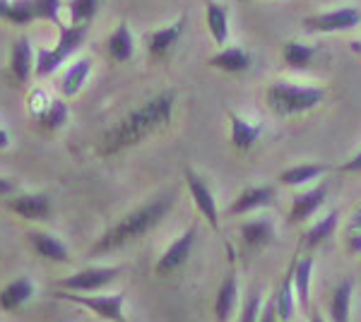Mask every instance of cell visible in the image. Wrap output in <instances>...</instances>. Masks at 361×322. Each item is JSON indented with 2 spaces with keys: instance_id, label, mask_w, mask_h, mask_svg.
I'll list each match as a JSON object with an SVG mask.
<instances>
[{
  "instance_id": "obj_28",
  "label": "cell",
  "mask_w": 361,
  "mask_h": 322,
  "mask_svg": "<svg viewBox=\"0 0 361 322\" xmlns=\"http://www.w3.org/2000/svg\"><path fill=\"white\" fill-rule=\"evenodd\" d=\"M311 277H313V257L304 255L294 260V294L299 306H308L311 301Z\"/></svg>"
},
{
  "instance_id": "obj_9",
  "label": "cell",
  "mask_w": 361,
  "mask_h": 322,
  "mask_svg": "<svg viewBox=\"0 0 361 322\" xmlns=\"http://www.w3.org/2000/svg\"><path fill=\"white\" fill-rule=\"evenodd\" d=\"M183 32H185V17H178L171 25H164V27L154 29V32H149L147 37H145V46H147L149 58L164 61V58L171 56L173 49L178 46L180 37H183Z\"/></svg>"
},
{
  "instance_id": "obj_32",
  "label": "cell",
  "mask_w": 361,
  "mask_h": 322,
  "mask_svg": "<svg viewBox=\"0 0 361 322\" xmlns=\"http://www.w3.org/2000/svg\"><path fill=\"white\" fill-rule=\"evenodd\" d=\"M66 8L70 25H90L99 13V0H70Z\"/></svg>"
},
{
  "instance_id": "obj_7",
  "label": "cell",
  "mask_w": 361,
  "mask_h": 322,
  "mask_svg": "<svg viewBox=\"0 0 361 322\" xmlns=\"http://www.w3.org/2000/svg\"><path fill=\"white\" fill-rule=\"evenodd\" d=\"M118 274L121 267H87L61 279L58 286L63 291H75V294H94V291L104 289V286L114 284L118 279Z\"/></svg>"
},
{
  "instance_id": "obj_42",
  "label": "cell",
  "mask_w": 361,
  "mask_h": 322,
  "mask_svg": "<svg viewBox=\"0 0 361 322\" xmlns=\"http://www.w3.org/2000/svg\"><path fill=\"white\" fill-rule=\"evenodd\" d=\"M311 322H325V320H323V315H320L318 310H313V313H311Z\"/></svg>"
},
{
  "instance_id": "obj_21",
  "label": "cell",
  "mask_w": 361,
  "mask_h": 322,
  "mask_svg": "<svg viewBox=\"0 0 361 322\" xmlns=\"http://www.w3.org/2000/svg\"><path fill=\"white\" fill-rule=\"evenodd\" d=\"M318 56V49L313 44H306V41H299V39H289L284 41L282 46V61L287 68L292 70H308L313 66Z\"/></svg>"
},
{
  "instance_id": "obj_25",
  "label": "cell",
  "mask_w": 361,
  "mask_h": 322,
  "mask_svg": "<svg viewBox=\"0 0 361 322\" xmlns=\"http://www.w3.org/2000/svg\"><path fill=\"white\" fill-rule=\"evenodd\" d=\"M325 173H328V166H323V163H296V166L284 168L279 173V183L289 185V188H304Z\"/></svg>"
},
{
  "instance_id": "obj_14",
  "label": "cell",
  "mask_w": 361,
  "mask_h": 322,
  "mask_svg": "<svg viewBox=\"0 0 361 322\" xmlns=\"http://www.w3.org/2000/svg\"><path fill=\"white\" fill-rule=\"evenodd\" d=\"M328 200V185L320 183L316 188L304 190L292 200V209H289V224H304L318 212Z\"/></svg>"
},
{
  "instance_id": "obj_11",
  "label": "cell",
  "mask_w": 361,
  "mask_h": 322,
  "mask_svg": "<svg viewBox=\"0 0 361 322\" xmlns=\"http://www.w3.org/2000/svg\"><path fill=\"white\" fill-rule=\"evenodd\" d=\"M5 207L10 212L27 221H46L51 216V197L46 192H20V195H10L5 200Z\"/></svg>"
},
{
  "instance_id": "obj_16",
  "label": "cell",
  "mask_w": 361,
  "mask_h": 322,
  "mask_svg": "<svg viewBox=\"0 0 361 322\" xmlns=\"http://www.w3.org/2000/svg\"><path fill=\"white\" fill-rule=\"evenodd\" d=\"M250 63H253V58H250L248 51L238 49V46H224L209 58L207 66L226 75H241L250 68Z\"/></svg>"
},
{
  "instance_id": "obj_2",
  "label": "cell",
  "mask_w": 361,
  "mask_h": 322,
  "mask_svg": "<svg viewBox=\"0 0 361 322\" xmlns=\"http://www.w3.org/2000/svg\"><path fill=\"white\" fill-rule=\"evenodd\" d=\"M173 207V195H161L157 200H149L140 204L137 209L121 216L114 226H109L102 236L97 238V243L90 248V255H106L114 250L123 248L128 243H135L142 236H147L149 231H154L161 224V219L171 212Z\"/></svg>"
},
{
  "instance_id": "obj_30",
  "label": "cell",
  "mask_w": 361,
  "mask_h": 322,
  "mask_svg": "<svg viewBox=\"0 0 361 322\" xmlns=\"http://www.w3.org/2000/svg\"><path fill=\"white\" fill-rule=\"evenodd\" d=\"M0 20L15 27H25L34 22L32 0H0Z\"/></svg>"
},
{
  "instance_id": "obj_6",
  "label": "cell",
  "mask_w": 361,
  "mask_h": 322,
  "mask_svg": "<svg viewBox=\"0 0 361 322\" xmlns=\"http://www.w3.org/2000/svg\"><path fill=\"white\" fill-rule=\"evenodd\" d=\"M361 25V13L352 5H342V8L328 10V13L308 15L304 17V27L308 32L316 34H340Z\"/></svg>"
},
{
  "instance_id": "obj_1",
  "label": "cell",
  "mask_w": 361,
  "mask_h": 322,
  "mask_svg": "<svg viewBox=\"0 0 361 322\" xmlns=\"http://www.w3.org/2000/svg\"><path fill=\"white\" fill-rule=\"evenodd\" d=\"M173 109H176V94L173 92H159L152 99L142 101L137 109L126 113L116 125L109 128L99 140V154L116 156L121 151L137 147L147 137L171 125Z\"/></svg>"
},
{
  "instance_id": "obj_43",
  "label": "cell",
  "mask_w": 361,
  "mask_h": 322,
  "mask_svg": "<svg viewBox=\"0 0 361 322\" xmlns=\"http://www.w3.org/2000/svg\"><path fill=\"white\" fill-rule=\"evenodd\" d=\"M241 3H248V0H241Z\"/></svg>"
},
{
  "instance_id": "obj_3",
  "label": "cell",
  "mask_w": 361,
  "mask_h": 322,
  "mask_svg": "<svg viewBox=\"0 0 361 322\" xmlns=\"http://www.w3.org/2000/svg\"><path fill=\"white\" fill-rule=\"evenodd\" d=\"M265 101L272 113L279 116V118H292V116H301L318 109L325 101V89L296 85V82L289 80H277L267 87Z\"/></svg>"
},
{
  "instance_id": "obj_40",
  "label": "cell",
  "mask_w": 361,
  "mask_h": 322,
  "mask_svg": "<svg viewBox=\"0 0 361 322\" xmlns=\"http://www.w3.org/2000/svg\"><path fill=\"white\" fill-rule=\"evenodd\" d=\"M352 228H361V207L352 216Z\"/></svg>"
},
{
  "instance_id": "obj_33",
  "label": "cell",
  "mask_w": 361,
  "mask_h": 322,
  "mask_svg": "<svg viewBox=\"0 0 361 322\" xmlns=\"http://www.w3.org/2000/svg\"><path fill=\"white\" fill-rule=\"evenodd\" d=\"M61 10H63V3H61V0H32L34 20L54 22V25H61Z\"/></svg>"
},
{
  "instance_id": "obj_38",
  "label": "cell",
  "mask_w": 361,
  "mask_h": 322,
  "mask_svg": "<svg viewBox=\"0 0 361 322\" xmlns=\"http://www.w3.org/2000/svg\"><path fill=\"white\" fill-rule=\"evenodd\" d=\"M275 320H277V306H275V301H272V303H267L263 310H260L258 322H275Z\"/></svg>"
},
{
  "instance_id": "obj_15",
  "label": "cell",
  "mask_w": 361,
  "mask_h": 322,
  "mask_svg": "<svg viewBox=\"0 0 361 322\" xmlns=\"http://www.w3.org/2000/svg\"><path fill=\"white\" fill-rule=\"evenodd\" d=\"M229 125H231V144H234V149L238 151H248L255 147V142L260 140V135H263V125L260 123H253L248 118H243V116H238L236 111H229Z\"/></svg>"
},
{
  "instance_id": "obj_18",
  "label": "cell",
  "mask_w": 361,
  "mask_h": 322,
  "mask_svg": "<svg viewBox=\"0 0 361 322\" xmlns=\"http://www.w3.org/2000/svg\"><path fill=\"white\" fill-rule=\"evenodd\" d=\"M34 294H37V286H34L32 279H27V277L13 279V282L0 289V308H3L5 313H15V310L25 306L27 301H32Z\"/></svg>"
},
{
  "instance_id": "obj_17",
  "label": "cell",
  "mask_w": 361,
  "mask_h": 322,
  "mask_svg": "<svg viewBox=\"0 0 361 322\" xmlns=\"http://www.w3.org/2000/svg\"><path fill=\"white\" fill-rule=\"evenodd\" d=\"M29 243H32V248L37 250V255H39V257H44V260H49V262H61V265H66V262H70V250H68V245L63 243L58 236H54V233L34 231V233H29Z\"/></svg>"
},
{
  "instance_id": "obj_26",
  "label": "cell",
  "mask_w": 361,
  "mask_h": 322,
  "mask_svg": "<svg viewBox=\"0 0 361 322\" xmlns=\"http://www.w3.org/2000/svg\"><path fill=\"white\" fill-rule=\"evenodd\" d=\"M352 296H354V279H342L335 286L333 298H330V320L333 322H349L352 313Z\"/></svg>"
},
{
  "instance_id": "obj_5",
  "label": "cell",
  "mask_w": 361,
  "mask_h": 322,
  "mask_svg": "<svg viewBox=\"0 0 361 322\" xmlns=\"http://www.w3.org/2000/svg\"><path fill=\"white\" fill-rule=\"evenodd\" d=\"M56 298L61 301H70V303H78L90 310L92 315H97L99 320H106V322H128L123 306H126V294H109V296H80L75 291H56Z\"/></svg>"
},
{
  "instance_id": "obj_4",
  "label": "cell",
  "mask_w": 361,
  "mask_h": 322,
  "mask_svg": "<svg viewBox=\"0 0 361 322\" xmlns=\"http://www.w3.org/2000/svg\"><path fill=\"white\" fill-rule=\"evenodd\" d=\"M90 25H58V44L54 49H34V75L37 78H49L58 68L66 66L68 58H73L75 51L85 44Z\"/></svg>"
},
{
  "instance_id": "obj_20",
  "label": "cell",
  "mask_w": 361,
  "mask_h": 322,
  "mask_svg": "<svg viewBox=\"0 0 361 322\" xmlns=\"http://www.w3.org/2000/svg\"><path fill=\"white\" fill-rule=\"evenodd\" d=\"M106 56L111 58L114 63H126L135 56V39H133V32H130V27H128V22H118V27L109 34Z\"/></svg>"
},
{
  "instance_id": "obj_31",
  "label": "cell",
  "mask_w": 361,
  "mask_h": 322,
  "mask_svg": "<svg viewBox=\"0 0 361 322\" xmlns=\"http://www.w3.org/2000/svg\"><path fill=\"white\" fill-rule=\"evenodd\" d=\"M337 219H340V212H337V209H330V212L325 214L323 219H318L316 224L308 228V233H306V245L316 248V245L328 241V238L335 233V228H337Z\"/></svg>"
},
{
  "instance_id": "obj_34",
  "label": "cell",
  "mask_w": 361,
  "mask_h": 322,
  "mask_svg": "<svg viewBox=\"0 0 361 322\" xmlns=\"http://www.w3.org/2000/svg\"><path fill=\"white\" fill-rule=\"evenodd\" d=\"M260 310H263V301H260V291H250L246 303L241 308V322H258Z\"/></svg>"
},
{
  "instance_id": "obj_22",
  "label": "cell",
  "mask_w": 361,
  "mask_h": 322,
  "mask_svg": "<svg viewBox=\"0 0 361 322\" xmlns=\"http://www.w3.org/2000/svg\"><path fill=\"white\" fill-rule=\"evenodd\" d=\"M241 241L248 248H265V245L272 243L275 238V221L272 219H250L246 224H241Z\"/></svg>"
},
{
  "instance_id": "obj_36",
  "label": "cell",
  "mask_w": 361,
  "mask_h": 322,
  "mask_svg": "<svg viewBox=\"0 0 361 322\" xmlns=\"http://www.w3.org/2000/svg\"><path fill=\"white\" fill-rule=\"evenodd\" d=\"M347 250L352 255H361V228H352L347 238Z\"/></svg>"
},
{
  "instance_id": "obj_19",
  "label": "cell",
  "mask_w": 361,
  "mask_h": 322,
  "mask_svg": "<svg viewBox=\"0 0 361 322\" xmlns=\"http://www.w3.org/2000/svg\"><path fill=\"white\" fill-rule=\"evenodd\" d=\"M205 25L212 41L217 46H226L229 41V10L219 0H207L205 3Z\"/></svg>"
},
{
  "instance_id": "obj_41",
  "label": "cell",
  "mask_w": 361,
  "mask_h": 322,
  "mask_svg": "<svg viewBox=\"0 0 361 322\" xmlns=\"http://www.w3.org/2000/svg\"><path fill=\"white\" fill-rule=\"evenodd\" d=\"M349 49H352L354 54H361V39L359 41H352V44H349Z\"/></svg>"
},
{
  "instance_id": "obj_39",
  "label": "cell",
  "mask_w": 361,
  "mask_h": 322,
  "mask_svg": "<svg viewBox=\"0 0 361 322\" xmlns=\"http://www.w3.org/2000/svg\"><path fill=\"white\" fill-rule=\"evenodd\" d=\"M10 147V135L5 128H0V149H8Z\"/></svg>"
},
{
  "instance_id": "obj_27",
  "label": "cell",
  "mask_w": 361,
  "mask_h": 322,
  "mask_svg": "<svg viewBox=\"0 0 361 322\" xmlns=\"http://www.w3.org/2000/svg\"><path fill=\"white\" fill-rule=\"evenodd\" d=\"M68 116H70V109H68L66 99L51 97V101L46 104V109L37 116V118H34V123H37V125L46 132H56L68 123Z\"/></svg>"
},
{
  "instance_id": "obj_23",
  "label": "cell",
  "mask_w": 361,
  "mask_h": 322,
  "mask_svg": "<svg viewBox=\"0 0 361 322\" xmlns=\"http://www.w3.org/2000/svg\"><path fill=\"white\" fill-rule=\"evenodd\" d=\"M92 73V61L90 58H78V61H73L70 66L66 68V73H63L61 78V92L66 99H73L75 94H80V89H82V85L87 82Z\"/></svg>"
},
{
  "instance_id": "obj_29",
  "label": "cell",
  "mask_w": 361,
  "mask_h": 322,
  "mask_svg": "<svg viewBox=\"0 0 361 322\" xmlns=\"http://www.w3.org/2000/svg\"><path fill=\"white\" fill-rule=\"evenodd\" d=\"M294 301H296V294H294V262L289 265L287 274H284L282 284L277 289V296H275V306H277V320L279 322H289L294 315Z\"/></svg>"
},
{
  "instance_id": "obj_35",
  "label": "cell",
  "mask_w": 361,
  "mask_h": 322,
  "mask_svg": "<svg viewBox=\"0 0 361 322\" xmlns=\"http://www.w3.org/2000/svg\"><path fill=\"white\" fill-rule=\"evenodd\" d=\"M342 173H361V149L357 151V154H352L349 159L340 166Z\"/></svg>"
},
{
  "instance_id": "obj_8",
  "label": "cell",
  "mask_w": 361,
  "mask_h": 322,
  "mask_svg": "<svg viewBox=\"0 0 361 322\" xmlns=\"http://www.w3.org/2000/svg\"><path fill=\"white\" fill-rule=\"evenodd\" d=\"M195 238H197V226L193 224L190 228H185L176 241H173L164 253H161L159 260H157V265H154L157 277H169V274H173L176 269L183 267L185 262H188V257L193 255Z\"/></svg>"
},
{
  "instance_id": "obj_37",
  "label": "cell",
  "mask_w": 361,
  "mask_h": 322,
  "mask_svg": "<svg viewBox=\"0 0 361 322\" xmlns=\"http://www.w3.org/2000/svg\"><path fill=\"white\" fill-rule=\"evenodd\" d=\"M15 190H17L15 178H8V175H0V197L15 195Z\"/></svg>"
},
{
  "instance_id": "obj_10",
  "label": "cell",
  "mask_w": 361,
  "mask_h": 322,
  "mask_svg": "<svg viewBox=\"0 0 361 322\" xmlns=\"http://www.w3.org/2000/svg\"><path fill=\"white\" fill-rule=\"evenodd\" d=\"M185 183H188L190 197L195 202V209L200 212L202 219H207V224L219 231V209H217V200H214V192L207 185V180L202 175H197L195 171H185Z\"/></svg>"
},
{
  "instance_id": "obj_13",
  "label": "cell",
  "mask_w": 361,
  "mask_h": 322,
  "mask_svg": "<svg viewBox=\"0 0 361 322\" xmlns=\"http://www.w3.org/2000/svg\"><path fill=\"white\" fill-rule=\"evenodd\" d=\"M8 73L10 80L15 82L17 87H25L29 78L34 73V49L32 41L27 37H17L10 46V61H8Z\"/></svg>"
},
{
  "instance_id": "obj_24",
  "label": "cell",
  "mask_w": 361,
  "mask_h": 322,
  "mask_svg": "<svg viewBox=\"0 0 361 322\" xmlns=\"http://www.w3.org/2000/svg\"><path fill=\"white\" fill-rule=\"evenodd\" d=\"M236 303H238V279H236V274L231 272V274H226V279L217 291V298H214V315H217V322H229Z\"/></svg>"
},
{
  "instance_id": "obj_12",
  "label": "cell",
  "mask_w": 361,
  "mask_h": 322,
  "mask_svg": "<svg viewBox=\"0 0 361 322\" xmlns=\"http://www.w3.org/2000/svg\"><path fill=\"white\" fill-rule=\"evenodd\" d=\"M275 204V188L272 185H248L246 190H241L234 197V202L229 204L226 214L229 216H246L255 209H265Z\"/></svg>"
}]
</instances>
